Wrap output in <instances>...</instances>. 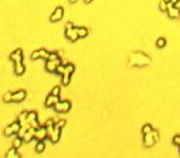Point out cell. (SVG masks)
<instances>
[{"label": "cell", "instance_id": "cell-9", "mask_svg": "<svg viewBox=\"0 0 180 158\" xmlns=\"http://www.w3.org/2000/svg\"><path fill=\"white\" fill-rule=\"evenodd\" d=\"M159 8H160V10H162V11H167V10H168V3H165V1H162V3H160V5H159Z\"/></svg>", "mask_w": 180, "mask_h": 158}, {"label": "cell", "instance_id": "cell-13", "mask_svg": "<svg viewBox=\"0 0 180 158\" xmlns=\"http://www.w3.org/2000/svg\"><path fill=\"white\" fill-rule=\"evenodd\" d=\"M57 94H59V88H55V89H53V93H52V95H57Z\"/></svg>", "mask_w": 180, "mask_h": 158}, {"label": "cell", "instance_id": "cell-14", "mask_svg": "<svg viewBox=\"0 0 180 158\" xmlns=\"http://www.w3.org/2000/svg\"><path fill=\"white\" fill-rule=\"evenodd\" d=\"M20 145H21V141H20L19 138H17L16 141H15V147H17V146H20Z\"/></svg>", "mask_w": 180, "mask_h": 158}, {"label": "cell", "instance_id": "cell-15", "mask_svg": "<svg viewBox=\"0 0 180 158\" xmlns=\"http://www.w3.org/2000/svg\"><path fill=\"white\" fill-rule=\"evenodd\" d=\"M170 1H171V3L174 4V5H175V4H178V3L180 1V0H170Z\"/></svg>", "mask_w": 180, "mask_h": 158}, {"label": "cell", "instance_id": "cell-7", "mask_svg": "<svg viewBox=\"0 0 180 158\" xmlns=\"http://www.w3.org/2000/svg\"><path fill=\"white\" fill-rule=\"evenodd\" d=\"M55 98H56L55 95H51L48 99H47V103H46L47 106H51V105H52L53 103H57V100H53V99H55Z\"/></svg>", "mask_w": 180, "mask_h": 158}, {"label": "cell", "instance_id": "cell-3", "mask_svg": "<svg viewBox=\"0 0 180 158\" xmlns=\"http://www.w3.org/2000/svg\"><path fill=\"white\" fill-rule=\"evenodd\" d=\"M62 15H63V10H62V8H58V9L56 10V13L52 15V20L55 21L56 19H61Z\"/></svg>", "mask_w": 180, "mask_h": 158}, {"label": "cell", "instance_id": "cell-1", "mask_svg": "<svg viewBox=\"0 0 180 158\" xmlns=\"http://www.w3.org/2000/svg\"><path fill=\"white\" fill-rule=\"evenodd\" d=\"M167 13H168V15H169V17H171V19H178V17L180 16V10L171 1L168 3V10H167Z\"/></svg>", "mask_w": 180, "mask_h": 158}, {"label": "cell", "instance_id": "cell-4", "mask_svg": "<svg viewBox=\"0 0 180 158\" xmlns=\"http://www.w3.org/2000/svg\"><path fill=\"white\" fill-rule=\"evenodd\" d=\"M20 126L17 125V124H14L13 126H10L9 128H6V131H5V133L6 135H11L13 132H17V128H19Z\"/></svg>", "mask_w": 180, "mask_h": 158}, {"label": "cell", "instance_id": "cell-8", "mask_svg": "<svg viewBox=\"0 0 180 158\" xmlns=\"http://www.w3.org/2000/svg\"><path fill=\"white\" fill-rule=\"evenodd\" d=\"M173 143L175 146H178V147H180V136L179 135H176V136L173 138Z\"/></svg>", "mask_w": 180, "mask_h": 158}, {"label": "cell", "instance_id": "cell-6", "mask_svg": "<svg viewBox=\"0 0 180 158\" xmlns=\"http://www.w3.org/2000/svg\"><path fill=\"white\" fill-rule=\"evenodd\" d=\"M165 43H167V41H165V38H163V37L158 38V41H157V46H158L159 48L164 47V46H165Z\"/></svg>", "mask_w": 180, "mask_h": 158}, {"label": "cell", "instance_id": "cell-5", "mask_svg": "<svg viewBox=\"0 0 180 158\" xmlns=\"http://www.w3.org/2000/svg\"><path fill=\"white\" fill-rule=\"evenodd\" d=\"M23 96H25V93H23V91H20V94H19V93H16V94L13 95V100L20 101L21 99H23Z\"/></svg>", "mask_w": 180, "mask_h": 158}, {"label": "cell", "instance_id": "cell-2", "mask_svg": "<svg viewBox=\"0 0 180 158\" xmlns=\"http://www.w3.org/2000/svg\"><path fill=\"white\" fill-rule=\"evenodd\" d=\"M57 109H58V111H67L68 109H69V103L68 101H63V103H61V104H57Z\"/></svg>", "mask_w": 180, "mask_h": 158}, {"label": "cell", "instance_id": "cell-11", "mask_svg": "<svg viewBox=\"0 0 180 158\" xmlns=\"http://www.w3.org/2000/svg\"><path fill=\"white\" fill-rule=\"evenodd\" d=\"M78 32V36H85V35H86V30H85V28H80V30L79 31H77Z\"/></svg>", "mask_w": 180, "mask_h": 158}, {"label": "cell", "instance_id": "cell-10", "mask_svg": "<svg viewBox=\"0 0 180 158\" xmlns=\"http://www.w3.org/2000/svg\"><path fill=\"white\" fill-rule=\"evenodd\" d=\"M151 131H152V126L151 125H146L145 127H143V133H145V135L149 133Z\"/></svg>", "mask_w": 180, "mask_h": 158}, {"label": "cell", "instance_id": "cell-12", "mask_svg": "<svg viewBox=\"0 0 180 158\" xmlns=\"http://www.w3.org/2000/svg\"><path fill=\"white\" fill-rule=\"evenodd\" d=\"M36 148H37V151H40V152L43 151V143H41V142L37 143V147H36Z\"/></svg>", "mask_w": 180, "mask_h": 158}, {"label": "cell", "instance_id": "cell-16", "mask_svg": "<svg viewBox=\"0 0 180 158\" xmlns=\"http://www.w3.org/2000/svg\"><path fill=\"white\" fill-rule=\"evenodd\" d=\"M70 1H72V3H74V0H70Z\"/></svg>", "mask_w": 180, "mask_h": 158}, {"label": "cell", "instance_id": "cell-17", "mask_svg": "<svg viewBox=\"0 0 180 158\" xmlns=\"http://www.w3.org/2000/svg\"><path fill=\"white\" fill-rule=\"evenodd\" d=\"M179 148H180V147H179Z\"/></svg>", "mask_w": 180, "mask_h": 158}]
</instances>
